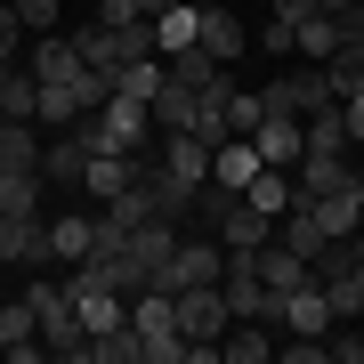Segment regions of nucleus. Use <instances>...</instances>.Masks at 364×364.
I'll return each mask as SVG.
<instances>
[{"instance_id": "nucleus-3", "label": "nucleus", "mask_w": 364, "mask_h": 364, "mask_svg": "<svg viewBox=\"0 0 364 364\" xmlns=\"http://www.w3.org/2000/svg\"><path fill=\"white\" fill-rule=\"evenodd\" d=\"M219 259H227V243L219 235H178V251H170V267L154 275V291H186V284H219Z\"/></svg>"}, {"instance_id": "nucleus-11", "label": "nucleus", "mask_w": 364, "mask_h": 364, "mask_svg": "<svg viewBox=\"0 0 364 364\" xmlns=\"http://www.w3.org/2000/svg\"><path fill=\"white\" fill-rule=\"evenodd\" d=\"M90 243H97V219H90V210H57V219H49V267H81Z\"/></svg>"}, {"instance_id": "nucleus-19", "label": "nucleus", "mask_w": 364, "mask_h": 364, "mask_svg": "<svg viewBox=\"0 0 364 364\" xmlns=\"http://www.w3.org/2000/svg\"><path fill=\"white\" fill-rule=\"evenodd\" d=\"M251 170H259V146H251V138L210 146V178H219V186H235V195H243V186H251Z\"/></svg>"}, {"instance_id": "nucleus-7", "label": "nucleus", "mask_w": 364, "mask_h": 364, "mask_svg": "<svg viewBox=\"0 0 364 364\" xmlns=\"http://www.w3.org/2000/svg\"><path fill=\"white\" fill-rule=\"evenodd\" d=\"M178 219H162V210H154V219H138L130 227V259H138V275H146V284H154V275L170 267V251H178Z\"/></svg>"}, {"instance_id": "nucleus-34", "label": "nucleus", "mask_w": 364, "mask_h": 364, "mask_svg": "<svg viewBox=\"0 0 364 364\" xmlns=\"http://www.w3.org/2000/svg\"><path fill=\"white\" fill-rule=\"evenodd\" d=\"M16 16H25V33H57V0H9Z\"/></svg>"}, {"instance_id": "nucleus-35", "label": "nucleus", "mask_w": 364, "mask_h": 364, "mask_svg": "<svg viewBox=\"0 0 364 364\" xmlns=\"http://www.w3.org/2000/svg\"><path fill=\"white\" fill-rule=\"evenodd\" d=\"M291 41H299V25H284V16L259 25V49H267V57H291Z\"/></svg>"}, {"instance_id": "nucleus-4", "label": "nucleus", "mask_w": 364, "mask_h": 364, "mask_svg": "<svg viewBox=\"0 0 364 364\" xmlns=\"http://www.w3.org/2000/svg\"><path fill=\"white\" fill-rule=\"evenodd\" d=\"M0 259L9 267H49V210H0Z\"/></svg>"}, {"instance_id": "nucleus-2", "label": "nucleus", "mask_w": 364, "mask_h": 364, "mask_svg": "<svg viewBox=\"0 0 364 364\" xmlns=\"http://www.w3.org/2000/svg\"><path fill=\"white\" fill-rule=\"evenodd\" d=\"M170 324H178L186 348H195V364H219V332L235 324V316H227L219 284H186V291H170Z\"/></svg>"}, {"instance_id": "nucleus-22", "label": "nucleus", "mask_w": 364, "mask_h": 364, "mask_svg": "<svg viewBox=\"0 0 364 364\" xmlns=\"http://www.w3.org/2000/svg\"><path fill=\"white\" fill-rule=\"evenodd\" d=\"M267 356H275L267 324H227L219 332V364H267Z\"/></svg>"}, {"instance_id": "nucleus-20", "label": "nucleus", "mask_w": 364, "mask_h": 364, "mask_svg": "<svg viewBox=\"0 0 364 364\" xmlns=\"http://www.w3.org/2000/svg\"><path fill=\"white\" fill-rule=\"evenodd\" d=\"M33 97H41V81H33V65H0V122H33Z\"/></svg>"}, {"instance_id": "nucleus-1", "label": "nucleus", "mask_w": 364, "mask_h": 364, "mask_svg": "<svg viewBox=\"0 0 364 364\" xmlns=\"http://www.w3.org/2000/svg\"><path fill=\"white\" fill-rule=\"evenodd\" d=\"M33 324H41V348H49L57 364H81L90 356V332H81V316H73V291L57 284V275H33Z\"/></svg>"}, {"instance_id": "nucleus-10", "label": "nucleus", "mask_w": 364, "mask_h": 364, "mask_svg": "<svg viewBox=\"0 0 364 364\" xmlns=\"http://www.w3.org/2000/svg\"><path fill=\"white\" fill-rule=\"evenodd\" d=\"M97 122H105V138H114L122 154H138V146L154 138V105H138V97H105Z\"/></svg>"}, {"instance_id": "nucleus-30", "label": "nucleus", "mask_w": 364, "mask_h": 364, "mask_svg": "<svg viewBox=\"0 0 364 364\" xmlns=\"http://www.w3.org/2000/svg\"><path fill=\"white\" fill-rule=\"evenodd\" d=\"M316 284L332 291V316H364V259L340 267V275H316Z\"/></svg>"}, {"instance_id": "nucleus-40", "label": "nucleus", "mask_w": 364, "mask_h": 364, "mask_svg": "<svg viewBox=\"0 0 364 364\" xmlns=\"http://www.w3.org/2000/svg\"><path fill=\"white\" fill-rule=\"evenodd\" d=\"M316 9H324V16H340V9H348V0H316Z\"/></svg>"}, {"instance_id": "nucleus-26", "label": "nucleus", "mask_w": 364, "mask_h": 364, "mask_svg": "<svg viewBox=\"0 0 364 364\" xmlns=\"http://www.w3.org/2000/svg\"><path fill=\"white\" fill-rule=\"evenodd\" d=\"M291 49L308 57V65H324V57L340 49V16H324V9H316V16H299V41H291Z\"/></svg>"}, {"instance_id": "nucleus-9", "label": "nucleus", "mask_w": 364, "mask_h": 364, "mask_svg": "<svg viewBox=\"0 0 364 364\" xmlns=\"http://www.w3.org/2000/svg\"><path fill=\"white\" fill-rule=\"evenodd\" d=\"M291 170H299V178H291L299 195H340V186H364L348 154H316V146H299V162H291Z\"/></svg>"}, {"instance_id": "nucleus-38", "label": "nucleus", "mask_w": 364, "mask_h": 364, "mask_svg": "<svg viewBox=\"0 0 364 364\" xmlns=\"http://www.w3.org/2000/svg\"><path fill=\"white\" fill-rule=\"evenodd\" d=\"M267 16H284V25H299V16H316V0H267Z\"/></svg>"}, {"instance_id": "nucleus-41", "label": "nucleus", "mask_w": 364, "mask_h": 364, "mask_svg": "<svg viewBox=\"0 0 364 364\" xmlns=\"http://www.w3.org/2000/svg\"><path fill=\"white\" fill-rule=\"evenodd\" d=\"M90 9H97V0H90Z\"/></svg>"}, {"instance_id": "nucleus-6", "label": "nucleus", "mask_w": 364, "mask_h": 364, "mask_svg": "<svg viewBox=\"0 0 364 364\" xmlns=\"http://www.w3.org/2000/svg\"><path fill=\"white\" fill-rule=\"evenodd\" d=\"M259 105H267V114H299V122H308L316 105H332V81H324V65H308V73H291V81H267Z\"/></svg>"}, {"instance_id": "nucleus-8", "label": "nucleus", "mask_w": 364, "mask_h": 364, "mask_svg": "<svg viewBox=\"0 0 364 364\" xmlns=\"http://www.w3.org/2000/svg\"><path fill=\"white\" fill-rule=\"evenodd\" d=\"M162 146H154V170H170L178 186H203L210 178V146L203 138H186V130H154Z\"/></svg>"}, {"instance_id": "nucleus-16", "label": "nucleus", "mask_w": 364, "mask_h": 364, "mask_svg": "<svg viewBox=\"0 0 364 364\" xmlns=\"http://www.w3.org/2000/svg\"><path fill=\"white\" fill-rule=\"evenodd\" d=\"M210 235H219L227 251H251V243H267V235H275V219H267V210H251L243 195H235V203L219 210V227H210Z\"/></svg>"}, {"instance_id": "nucleus-5", "label": "nucleus", "mask_w": 364, "mask_h": 364, "mask_svg": "<svg viewBox=\"0 0 364 364\" xmlns=\"http://www.w3.org/2000/svg\"><path fill=\"white\" fill-rule=\"evenodd\" d=\"M275 324H284V332H308V340H324V332L340 324V316H332V291H324V284L284 291V299H275Z\"/></svg>"}, {"instance_id": "nucleus-39", "label": "nucleus", "mask_w": 364, "mask_h": 364, "mask_svg": "<svg viewBox=\"0 0 364 364\" xmlns=\"http://www.w3.org/2000/svg\"><path fill=\"white\" fill-rule=\"evenodd\" d=\"M162 9H178V0H138V16H146V25H154V16H162Z\"/></svg>"}, {"instance_id": "nucleus-15", "label": "nucleus", "mask_w": 364, "mask_h": 364, "mask_svg": "<svg viewBox=\"0 0 364 364\" xmlns=\"http://www.w3.org/2000/svg\"><path fill=\"white\" fill-rule=\"evenodd\" d=\"M251 259H259V284H267L275 299H284V291H299V284H316V267L299 259V251H284V243H275V235H267L259 251H251Z\"/></svg>"}, {"instance_id": "nucleus-25", "label": "nucleus", "mask_w": 364, "mask_h": 364, "mask_svg": "<svg viewBox=\"0 0 364 364\" xmlns=\"http://www.w3.org/2000/svg\"><path fill=\"white\" fill-rule=\"evenodd\" d=\"M0 170H41V130L33 122H0Z\"/></svg>"}, {"instance_id": "nucleus-14", "label": "nucleus", "mask_w": 364, "mask_h": 364, "mask_svg": "<svg viewBox=\"0 0 364 364\" xmlns=\"http://www.w3.org/2000/svg\"><path fill=\"white\" fill-rule=\"evenodd\" d=\"M25 65H33V81H81V73H90V65H81V49H73V33H41Z\"/></svg>"}, {"instance_id": "nucleus-33", "label": "nucleus", "mask_w": 364, "mask_h": 364, "mask_svg": "<svg viewBox=\"0 0 364 364\" xmlns=\"http://www.w3.org/2000/svg\"><path fill=\"white\" fill-rule=\"evenodd\" d=\"M227 122H235V138H251L267 122V105H259V90H227Z\"/></svg>"}, {"instance_id": "nucleus-36", "label": "nucleus", "mask_w": 364, "mask_h": 364, "mask_svg": "<svg viewBox=\"0 0 364 364\" xmlns=\"http://www.w3.org/2000/svg\"><path fill=\"white\" fill-rule=\"evenodd\" d=\"M16 49H25V16H16V9H9V0H0V65H9V57H16Z\"/></svg>"}, {"instance_id": "nucleus-32", "label": "nucleus", "mask_w": 364, "mask_h": 364, "mask_svg": "<svg viewBox=\"0 0 364 364\" xmlns=\"http://www.w3.org/2000/svg\"><path fill=\"white\" fill-rule=\"evenodd\" d=\"M186 114H195V90H178V81L162 73V90H154V130H186Z\"/></svg>"}, {"instance_id": "nucleus-27", "label": "nucleus", "mask_w": 364, "mask_h": 364, "mask_svg": "<svg viewBox=\"0 0 364 364\" xmlns=\"http://www.w3.org/2000/svg\"><path fill=\"white\" fill-rule=\"evenodd\" d=\"M186 138H203V146H227V138H235V122H227V97H195V114H186Z\"/></svg>"}, {"instance_id": "nucleus-28", "label": "nucleus", "mask_w": 364, "mask_h": 364, "mask_svg": "<svg viewBox=\"0 0 364 364\" xmlns=\"http://www.w3.org/2000/svg\"><path fill=\"white\" fill-rule=\"evenodd\" d=\"M324 81H332V97H356L364 90V49H356V41H340V49L324 57Z\"/></svg>"}, {"instance_id": "nucleus-12", "label": "nucleus", "mask_w": 364, "mask_h": 364, "mask_svg": "<svg viewBox=\"0 0 364 364\" xmlns=\"http://www.w3.org/2000/svg\"><path fill=\"white\" fill-rule=\"evenodd\" d=\"M275 243H284V251H299V259H316V251L332 243V235H324V219L308 210V195H291V210H275Z\"/></svg>"}, {"instance_id": "nucleus-24", "label": "nucleus", "mask_w": 364, "mask_h": 364, "mask_svg": "<svg viewBox=\"0 0 364 364\" xmlns=\"http://www.w3.org/2000/svg\"><path fill=\"white\" fill-rule=\"evenodd\" d=\"M195 25H203V9H195V0L162 9V16H154V49H162V57H170V49H195Z\"/></svg>"}, {"instance_id": "nucleus-13", "label": "nucleus", "mask_w": 364, "mask_h": 364, "mask_svg": "<svg viewBox=\"0 0 364 364\" xmlns=\"http://www.w3.org/2000/svg\"><path fill=\"white\" fill-rule=\"evenodd\" d=\"M195 49H210L219 65H235V57L251 49V33H243V16H235V9H203V25H195Z\"/></svg>"}, {"instance_id": "nucleus-23", "label": "nucleus", "mask_w": 364, "mask_h": 364, "mask_svg": "<svg viewBox=\"0 0 364 364\" xmlns=\"http://www.w3.org/2000/svg\"><path fill=\"white\" fill-rule=\"evenodd\" d=\"M122 186H130V154H90V170H81V195H90V203H114Z\"/></svg>"}, {"instance_id": "nucleus-31", "label": "nucleus", "mask_w": 364, "mask_h": 364, "mask_svg": "<svg viewBox=\"0 0 364 364\" xmlns=\"http://www.w3.org/2000/svg\"><path fill=\"white\" fill-rule=\"evenodd\" d=\"M81 364H138V332L114 324V332H90V356Z\"/></svg>"}, {"instance_id": "nucleus-18", "label": "nucleus", "mask_w": 364, "mask_h": 364, "mask_svg": "<svg viewBox=\"0 0 364 364\" xmlns=\"http://www.w3.org/2000/svg\"><path fill=\"white\" fill-rule=\"evenodd\" d=\"M81 170H90V146H81L73 130L65 138H41V178L49 186H81Z\"/></svg>"}, {"instance_id": "nucleus-37", "label": "nucleus", "mask_w": 364, "mask_h": 364, "mask_svg": "<svg viewBox=\"0 0 364 364\" xmlns=\"http://www.w3.org/2000/svg\"><path fill=\"white\" fill-rule=\"evenodd\" d=\"M340 122H348V146H364V90L340 97Z\"/></svg>"}, {"instance_id": "nucleus-17", "label": "nucleus", "mask_w": 364, "mask_h": 364, "mask_svg": "<svg viewBox=\"0 0 364 364\" xmlns=\"http://www.w3.org/2000/svg\"><path fill=\"white\" fill-rule=\"evenodd\" d=\"M251 146H259V162L291 170V162H299V146H308V138H299V114H267L259 130H251Z\"/></svg>"}, {"instance_id": "nucleus-29", "label": "nucleus", "mask_w": 364, "mask_h": 364, "mask_svg": "<svg viewBox=\"0 0 364 364\" xmlns=\"http://www.w3.org/2000/svg\"><path fill=\"white\" fill-rule=\"evenodd\" d=\"M41 195H49L41 170H0V210H41Z\"/></svg>"}, {"instance_id": "nucleus-21", "label": "nucleus", "mask_w": 364, "mask_h": 364, "mask_svg": "<svg viewBox=\"0 0 364 364\" xmlns=\"http://www.w3.org/2000/svg\"><path fill=\"white\" fill-rule=\"evenodd\" d=\"M308 210L324 219V235H348V227H364V186H340V195H308Z\"/></svg>"}]
</instances>
